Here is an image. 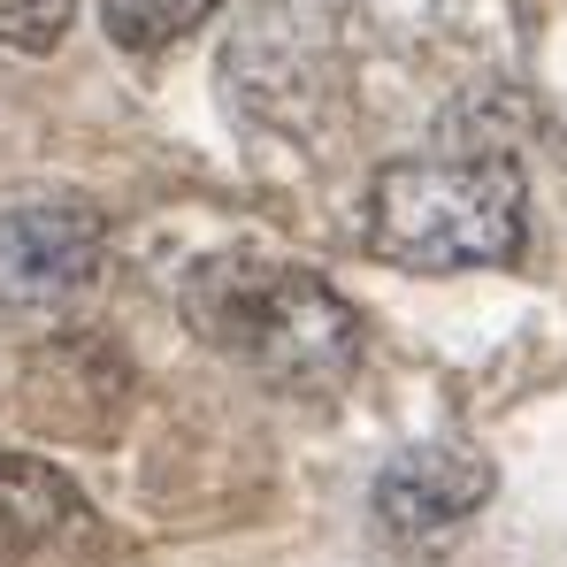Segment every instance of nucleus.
Masks as SVG:
<instances>
[{"instance_id": "20e7f679", "label": "nucleus", "mask_w": 567, "mask_h": 567, "mask_svg": "<svg viewBox=\"0 0 567 567\" xmlns=\"http://www.w3.org/2000/svg\"><path fill=\"white\" fill-rule=\"evenodd\" d=\"M491 461L475 445H453V437H430V445H406L399 461H383L377 475V529L391 545L422 553L437 537H453L475 506L491 498Z\"/></svg>"}, {"instance_id": "0eeeda50", "label": "nucleus", "mask_w": 567, "mask_h": 567, "mask_svg": "<svg viewBox=\"0 0 567 567\" xmlns=\"http://www.w3.org/2000/svg\"><path fill=\"white\" fill-rule=\"evenodd\" d=\"M70 16H78V0H0V47L47 54L70 31Z\"/></svg>"}, {"instance_id": "f257e3e1", "label": "nucleus", "mask_w": 567, "mask_h": 567, "mask_svg": "<svg viewBox=\"0 0 567 567\" xmlns=\"http://www.w3.org/2000/svg\"><path fill=\"white\" fill-rule=\"evenodd\" d=\"M185 322L207 353L284 399H330L361 369V315L299 261L207 254L185 277Z\"/></svg>"}, {"instance_id": "7ed1b4c3", "label": "nucleus", "mask_w": 567, "mask_h": 567, "mask_svg": "<svg viewBox=\"0 0 567 567\" xmlns=\"http://www.w3.org/2000/svg\"><path fill=\"white\" fill-rule=\"evenodd\" d=\"M107 261V223L85 199H31L0 215V307H70Z\"/></svg>"}, {"instance_id": "f03ea898", "label": "nucleus", "mask_w": 567, "mask_h": 567, "mask_svg": "<svg viewBox=\"0 0 567 567\" xmlns=\"http://www.w3.org/2000/svg\"><path fill=\"white\" fill-rule=\"evenodd\" d=\"M361 230L406 277L506 269L529 246V185L506 154H406L377 169Z\"/></svg>"}, {"instance_id": "423d86ee", "label": "nucleus", "mask_w": 567, "mask_h": 567, "mask_svg": "<svg viewBox=\"0 0 567 567\" xmlns=\"http://www.w3.org/2000/svg\"><path fill=\"white\" fill-rule=\"evenodd\" d=\"M223 0H100V23L123 54H169L177 39H192Z\"/></svg>"}, {"instance_id": "39448f33", "label": "nucleus", "mask_w": 567, "mask_h": 567, "mask_svg": "<svg viewBox=\"0 0 567 567\" xmlns=\"http://www.w3.org/2000/svg\"><path fill=\"white\" fill-rule=\"evenodd\" d=\"M70 545H100L85 491L31 453H0V567L54 560Z\"/></svg>"}]
</instances>
